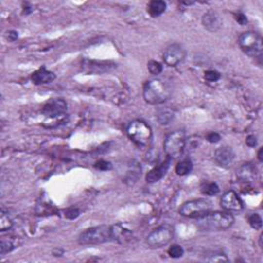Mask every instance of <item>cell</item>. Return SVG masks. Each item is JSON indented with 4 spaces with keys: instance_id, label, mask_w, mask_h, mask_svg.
Masks as SVG:
<instances>
[{
    "instance_id": "cell-1",
    "label": "cell",
    "mask_w": 263,
    "mask_h": 263,
    "mask_svg": "<svg viewBox=\"0 0 263 263\" xmlns=\"http://www.w3.org/2000/svg\"><path fill=\"white\" fill-rule=\"evenodd\" d=\"M172 89L168 84L159 78L146 81L143 88V98L145 102L151 105L165 103L171 98Z\"/></svg>"
},
{
    "instance_id": "cell-2",
    "label": "cell",
    "mask_w": 263,
    "mask_h": 263,
    "mask_svg": "<svg viewBox=\"0 0 263 263\" xmlns=\"http://www.w3.org/2000/svg\"><path fill=\"white\" fill-rule=\"evenodd\" d=\"M234 223V217L230 213L213 212L197 218L196 226L202 230L220 231L230 228Z\"/></svg>"
},
{
    "instance_id": "cell-3",
    "label": "cell",
    "mask_w": 263,
    "mask_h": 263,
    "mask_svg": "<svg viewBox=\"0 0 263 263\" xmlns=\"http://www.w3.org/2000/svg\"><path fill=\"white\" fill-rule=\"evenodd\" d=\"M78 244L83 246L88 245H100L112 241L111 225H99L86 229L79 234Z\"/></svg>"
},
{
    "instance_id": "cell-4",
    "label": "cell",
    "mask_w": 263,
    "mask_h": 263,
    "mask_svg": "<svg viewBox=\"0 0 263 263\" xmlns=\"http://www.w3.org/2000/svg\"><path fill=\"white\" fill-rule=\"evenodd\" d=\"M126 134H128L129 138L135 144H137L138 146L148 147L152 142L153 134L150 125L140 120L133 121L128 125Z\"/></svg>"
},
{
    "instance_id": "cell-5",
    "label": "cell",
    "mask_w": 263,
    "mask_h": 263,
    "mask_svg": "<svg viewBox=\"0 0 263 263\" xmlns=\"http://www.w3.org/2000/svg\"><path fill=\"white\" fill-rule=\"evenodd\" d=\"M239 44L243 52L251 58L260 59L263 53V42L261 36L254 31L243 33L239 37Z\"/></svg>"
},
{
    "instance_id": "cell-6",
    "label": "cell",
    "mask_w": 263,
    "mask_h": 263,
    "mask_svg": "<svg viewBox=\"0 0 263 263\" xmlns=\"http://www.w3.org/2000/svg\"><path fill=\"white\" fill-rule=\"evenodd\" d=\"M186 145V135L184 131H174L170 133L164 142L165 152L168 158L174 159L183 153Z\"/></svg>"
},
{
    "instance_id": "cell-7",
    "label": "cell",
    "mask_w": 263,
    "mask_h": 263,
    "mask_svg": "<svg viewBox=\"0 0 263 263\" xmlns=\"http://www.w3.org/2000/svg\"><path fill=\"white\" fill-rule=\"evenodd\" d=\"M212 204L207 199H193L186 202L180 208V215L187 218H201V217L210 213Z\"/></svg>"
},
{
    "instance_id": "cell-8",
    "label": "cell",
    "mask_w": 263,
    "mask_h": 263,
    "mask_svg": "<svg viewBox=\"0 0 263 263\" xmlns=\"http://www.w3.org/2000/svg\"><path fill=\"white\" fill-rule=\"evenodd\" d=\"M174 237V229L172 226L165 224L160 225L158 228L150 232L147 237V245L153 249H158L165 247L173 240Z\"/></svg>"
},
{
    "instance_id": "cell-9",
    "label": "cell",
    "mask_w": 263,
    "mask_h": 263,
    "mask_svg": "<svg viewBox=\"0 0 263 263\" xmlns=\"http://www.w3.org/2000/svg\"><path fill=\"white\" fill-rule=\"evenodd\" d=\"M186 57V51L179 43L169 45L164 53V61L170 67H176L181 62H183Z\"/></svg>"
},
{
    "instance_id": "cell-10",
    "label": "cell",
    "mask_w": 263,
    "mask_h": 263,
    "mask_svg": "<svg viewBox=\"0 0 263 263\" xmlns=\"http://www.w3.org/2000/svg\"><path fill=\"white\" fill-rule=\"evenodd\" d=\"M67 111V103L65 100L61 98H53L44 104L42 108V113L50 117V119H56V117L64 115Z\"/></svg>"
},
{
    "instance_id": "cell-11",
    "label": "cell",
    "mask_w": 263,
    "mask_h": 263,
    "mask_svg": "<svg viewBox=\"0 0 263 263\" xmlns=\"http://www.w3.org/2000/svg\"><path fill=\"white\" fill-rule=\"evenodd\" d=\"M116 67L114 63L110 61H94V60H84L83 70L88 74H103L109 72Z\"/></svg>"
},
{
    "instance_id": "cell-12",
    "label": "cell",
    "mask_w": 263,
    "mask_h": 263,
    "mask_svg": "<svg viewBox=\"0 0 263 263\" xmlns=\"http://www.w3.org/2000/svg\"><path fill=\"white\" fill-rule=\"evenodd\" d=\"M220 204L224 210L229 212H241L244 209L242 199L234 190H228L221 197Z\"/></svg>"
},
{
    "instance_id": "cell-13",
    "label": "cell",
    "mask_w": 263,
    "mask_h": 263,
    "mask_svg": "<svg viewBox=\"0 0 263 263\" xmlns=\"http://www.w3.org/2000/svg\"><path fill=\"white\" fill-rule=\"evenodd\" d=\"M214 158L217 164L222 168H230L235 159V154L231 147L222 146L216 149L214 153Z\"/></svg>"
},
{
    "instance_id": "cell-14",
    "label": "cell",
    "mask_w": 263,
    "mask_h": 263,
    "mask_svg": "<svg viewBox=\"0 0 263 263\" xmlns=\"http://www.w3.org/2000/svg\"><path fill=\"white\" fill-rule=\"evenodd\" d=\"M237 177L242 182H253L258 177V171L256 166L252 162H246L242 165L237 171Z\"/></svg>"
},
{
    "instance_id": "cell-15",
    "label": "cell",
    "mask_w": 263,
    "mask_h": 263,
    "mask_svg": "<svg viewBox=\"0 0 263 263\" xmlns=\"http://www.w3.org/2000/svg\"><path fill=\"white\" fill-rule=\"evenodd\" d=\"M172 164V158H168L165 161H162L160 165L158 167H154L152 170H150L146 175V181L148 183H156L158 182L160 179L164 178L167 174V172L170 169V166Z\"/></svg>"
},
{
    "instance_id": "cell-16",
    "label": "cell",
    "mask_w": 263,
    "mask_h": 263,
    "mask_svg": "<svg viewBox=\"0 0 263 263\" xmlns=\"http://www.w3.org/2000/svg\"><path fill=\"white\" fill-rule=\"evenodd\" d=\"M202 23L205 28L210 32L218 31L222 26V19L220 15L215 11H209L204 14L202 18Z\"/></svg>"
},
{
    "instance_id": "cell-17",
    "label": "cell",
    "mask_w": 263,
    "mask_h": 263,
    "mask_svg": "<svg viewBox=\"0 0 263 263\" xmlns=\"http://www.w3.org/2000/svg\"><path fill=\"white\" fill-rule=\"evenodd\" d=\"M111 237L112 241L120 244H126L132 241L133 232L121 224H114L111 225Z\"/></svg>"
},
{
    "instance_id": "cell-18",
    "label": "cell",
    "mask_w": 263,
    "mask_h": 263,
    "mask_svg": "<svg viewBox=\"0 0 263 263\" xmlns=\"http://www.w3.org/2000/svg\"><path fill=\"white\" fill-rule=\"evenodd\" d=\"M33 84L36 86L44 85V84H51L56 79V74L52 71L47 70L44 66L39 68L37 71H35L31 76Z\"/></svg>"
},
{
    "instance_id": "cell-19",
    "label": "cell",
    "mask_w": 263,
    "mask_h": 263,
    "mask_svg": "<svg viewBox=\"0 0 263 263\" xmlns=\"http://www.w3.org/2000/svg\"><path fill=\"white\" fill-rule=\"evenodd\" d=\"M22 244V241L20 238L16 237H8V238H2L1 243H0V254L1 255H5L6 253H10L16 248H18Z\"/></svg>"
},
{
    "instance_id": "cell-20",
    "label": "cell",
    "mask_w": 263,
    "mask_h": 263,
    "mask_svg": "<svg viewBox=\"0 0 263 263\" xmlns=\"http://www.w3.org/2000/svg\"><path fill=\"white\" fill-rule=\"evenodd\" d=\"M167 10V3L165 1H160V0H153L149 4L147 11L151 17H158L164 14Z\"/></svg>"
},
{
    "instance_id": "cell-21",
    "label": "cell",
    "mask_w": 263,
    "mask_h": 263,
    "mask_svg": "<svg viewBox=\"0 0 263 263\" xmlns=\"http://www.w3.org/2000/svg\"><path fill=\"white\" fill-rule=\"evenodd\" d=\"M141 175V167L138 164V162L133 161V164L130 167V170L128 172V174H126L125 177V182H129L130 184L135 183L137 179L139 178V176Z\"/></svg>"
},
{
    "instance_id": "cell-22",
    "label": "cell",
    "mask_w": 263,
    "mask_h": 263,
    "mask_svg": "<svg viewBox=\"0 0 263 263\" xmlns=\"http://www.w3.org/2000/svg\"><path fill=\"white\" fill-rule=\"evenodd\" d=\"M192 170H193V162L188 158L179 161L178 165L176 166V173L179 176H185L189 174Z\"/></svg>"
},
{
    "instance_id": "cell-23",
    "label": "cell",
    "mask_w": 263,
    "mask_h": 263,
    "mask_svg": "<svg viewBox=\"0 0 263 263\" xmlns=\"http://www.w3.org/2000/svg\"><path fill=\"white\" fill-rule=\"evenodd\" d=\"M201 192L203 194L208 195V196H213L216 195L219 193V186L217 185L214 182H209V183H204L201 186Z\"/></svg>"
},
{
    "instance_id": "cell-24",
    "label": "cell",
    "mask_w": 263,
    "mask_h": 263,
    "mask_svg": "<svg viewBox=\"0 0 263 263\" xmlns=\"http://www.w3.org/2000/svg\"><path fill=\"white\" fill-rule=\"evenodd\" d=\"M158 120L160 123V124L167 125L174 120V113L170 111L169 109L161 110V111H159V113L158 115Z\"/></svg>"
},
{
    "instance_id": "cell-25",
    "label": "cell",
    "mask_w": 263,
    "mask_h": 263,
    "mask_svg": "<svg viewBox=\"0 0 263 263\" xmlns=\"http://www.w3.org/2000/svg\"><path fill=\"white\" fill-rule=\"evenodd\" d=\"M248 221L249 224L251 225V228L256 229V230H260L262 228V219L261 217L257 214V213H252L249 215L248 217Z\"/></svg>"
},
{
    "instance_id": "cell-26",
    "label": "cell",
    "mask_w": 263,
    "mask_h": 263,
    "mask_svg": "<svg viewBox=\"0 0 263 263\" xmlns=\"http://www.w3.org/2000/svg\"><path fill=\"white\" fill-rule=\"evenodd\" d=\"M147 68L152 75H158L162 72V65L159 62L151 60L148 62Z\"/></svg>"
},
{
    "instance_id": "cell-27",
    "label": "cell",
    "mask_w": 263,
    "mask_h": 263,
    "mask_svg": "<svg viewBox=\"0 0 263 263\" xmlns=\"http://www.w3.org/2000/svg\"><path fill=\"white\" fill-rule=\"evenodd\" d=\"M13 226V222L10 219V217L5 215V213L2 212L1 214V218H0V230L1 231H6L10 230Z\"/></svg>"
},
{
    "instance_id": "cell-28",
    "label": "cell",
    "mask_w": 263,
    "mask_h": 263,
    "mask_svg": "<svg viewBox=\"0 0 263 263\" xmlns=\"http://www.w3.org/2000/svg\"><path fill=\"white\" fill-rule=\"evenodd\" d=\"M168 253L172 258H180L183 256L184 250L182 247L179 246V245H173V246H171L168 250Z\"/></svg>"
},
{
    "instance_id": "cell-29",
    "label": "cell",
    "mask_w": 263,
    "mask_h": 263,
    "mask_svg": "<svg viewBox=\"0 0 263 263\" xmlns=\"http://www.w3.org/2000/svg\"><path fill=\"white\" fill-rule=\"evenodd\" d=\"M221 75L218 71L216 70H208L205 72V79L210 81V83H215L220 79Z\"/></svg>"
},
{
    "instance_id": "cell-30",
    "label": "cell",
    "mask_w": 263,
    "mask_h": 263,
    "mask_svg": "<svg viewBox=\"0 0 263 263\" xmlns=\"http://www.w3.org/2000/svg\"><path fill=\"white\" fill-rule=\"evenodd\" d=\"M79 215H80V211L76 208H70L65 213L66 218L68 219H76Z\"/></svg>"
},
{
    "instance_id": "cell-31",
    "label": "cell",
    "mask_w": 263,
    "mask_h": 263,
    "mask_svg": "<svg viewBox=\"0 0 263 263\" xmlns=\"http://www.w3.org/2000/svg\"><path fill=\"white\" fill-rule=\"evenodd\" d=\"M95 167L99 170H103V171H107V170H110L112 168L111 164L109 161H106V160H99L97 161L95 164Z\"/></svg>"
},
{
    "instance_id": "cell-32",
    "label": "cell",
    "mask_w": 263,
    "mask_h": 263,
    "mask_svg": "<svg viewBox=\"0 0 263 263\" xmlns=\"http://www.w3.org/2000/svg\"><path fill=\"white\" fill-rule=\"evenodd\" d=\"M221 137H220V135L218 133H216V132H212V133H209L207 135V141L208 142H210L212 144H215V143H218L220 141Z\"/></svg>"
},
{
    "instance_id": "cell-33",
    "label": "cell",
    "mask_w": 263,
    "mask_h": 263,
    "mask_svg": "<svg viewBox=\"0 0 263 263\" xmlns=\"http://www.w3.org/2000/svg\"><path fill=\"white\" fill-rule=\"evenodd\" d=\"M246 144L249 147H255L257 145V138L254 135H250L246 139Z\"/></svg>"
},
{
    "instance_id": "cell-34",
    "label": "cell",
    "mask_w": 263,
    "mask_h": 263,
    "mask_svg": "<svg viewBox=\"0 0 263 263\" xmlns=\"http://www.w3.org/2000/svg\"><path fill=\"white\" fill-rule=\"evenodd\" d=\"M5 37L7 38V40H10V41H15L17 38H18V32L16 31H7L6 34H5Z\"/></svg>"
},
{
    "instance_id": "cell-35",
    "label": "cell",
    "mask_w": 263,
    "mask_h": 263,
    "mask_svg": "<svg viewBox=\"0 0 263 263\" xmlns=\"http://www.w3.org/2000/svg\"><path fill=\"white\" fill-rule=\"evenodd\" d=\"M237 21L241 24V25H246L248 23V20H247V18L245 17V15L243 14H239L237 16Z\"/></svg>"
},
{
    "instance_id": "cell-36",
    "label": "cell",
    "mask_w": 263,
    "mask_h": 263,
    "mask_svg": "<svg viewBox=\"0 0 263 263\" xmlns=\"http://www.w3.org/2000/svg\"><path fill=\"white\" fill-rule=\"evenodd\" d=\"M262 152H263V148H260V149H259V151H258V159H259L260 161H262V160H263V158H262Z\"/></svg>"
}]
</instances>
